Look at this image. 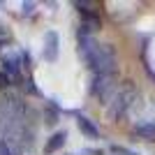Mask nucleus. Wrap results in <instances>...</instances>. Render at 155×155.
<instances>
[{
    "mask_svg": "<svg viewBox=\"0 0 155 155\" xmlns=\"http://www.w3.org/2000/svg\"><path fill=\"white\" fill-rule=\"evenodd\" d=\"M65 139H67V132H56V134H51V137H49V141H46V146H44V153L53 155L56 150H60V148H63V143H65Z\"/></svg>",
    "mask_w": 155,
    "mask_h": 155,
    "instance_id": "obj_6",
    "label": "nucleus"
},
{
    "mask_svg": "<svg viewBox=\"0 0 155 155\" xmlns=\"http://www.w3.org/2000/svg\"><path fill=\"white\" fill-rule=\"evenodd\" d=\"M44 58L49 63H53L58 58V32H53V30H49L44 35Z\"/></svg>",
    "mask_w": 155,
    "mask_h": 155,
    "instance_id": "obj_5",
    "label": "nucleus"
},
{
    "mask_svg": "<svg viewBox=\"0 0 155 155\" xmlns=\"http://www.w3.org/2000/svg\"><path fill=\"white\" fill-rule=\"evenodd\" d=\"M79 16H81V23H79V32L81 35H95L100 28H102V21L93 9H79Z\"/></svg>",
    "mask_w": 155,
    "mask_h": 155,
    "instance_id": "obj_3",
    "label": "nucleus"
},
{
    "mask_svg": "<svg viewBox=\"0 0 155 155\" xmlns=\"http://www.w3.org/2000/svg\"><path fill=\"white\" fill-rule=\"evenodd\" d=\"M134 134L146 139V141H155V120H143L134 127Z\"/></svg>",
    "mask_w": 155,
    "mask_h": 155,
    "instance_id": "obj_7",
    "label": "nucleus"
},
{
    "mask_svg": "<svg viewBox=\"0 0 155 155\" xmlns=\"http://www.w3.org/2000/svg\"><path fill=\"white\" fill-rule=\"evenodd\" d=\"M58 116H60V111L58 109L53 111V104H46V123H49V125L58 123Z\"/></svg>",
    "mask_w": 155,
    "mask_h": 155,
    "instance_id": "obj_9",
    "label": "nucleus"
},
{
    "mask_svg": "<svg viewBox=\"0 0 155 155\" xmlns=\"http://www.w3.org/2000/svg\"><path fill=\"white\" fill-rule=\"evenodd\" d=\"M74 118H77V127L81 130V134L86 137V139H93V141H97L100 139V127H97L95 123H93L88 116H84V114H74Z\"/></svg>",
    "mask_w": 155,
    "mask_h": 155,
    "instance_id": "obj_4",
    "label": "nucleus"
},
{
    "mask_svg": "<svg viewBox=\"0 0 155 155\" xmlns=\"http://www.w3.org/2000/svg\"><path fill=\"white\" fill-rule=\"evenodd\" d=\"M116 93V77H93L91 84V95L102 100L104 104H109V100Z\"/></svg>",
    "mask_w": 155,
    "mask_h": 155,
    "instance_id": "obj_2",
    "label": "nucleus"
},
{
    "mask_svg": "<svg viewBox=\"0 0 155 155\" xmlns=\"http://www.w3.org/2000/svg\"><path fill=\"white\" fill-rule=\"evenodd\" d=\"M111 153H116V155H137L134 150H130V148H123V146H111Z\"/></svg>",
    "mask_w": 155,
    "mask_h": 155,
    "instance_id": "obj_10",
    "label": "nucleus"
},
{
    "mask_svg": "<svg viewBox=\"0 0 155 155\" xmlns=\"http://www.w3.org/2000/svg\"><path fill=\"white\" fill-rule=\"evenodd\" d=\"M139 100V91L134 88L132 81L123 84L120 88H116L114 97H111V104H109V116L111 120H120V118L127 116V111L134 107V102Z\"/></svg>",
    "mask_w": 155,
    "mask_h": 155,
    "instance_id": "obj_1",
    "label": "nucleus"
},
{
    "mask_svg": "<svg viewBox=\"0 0 155 155\" xmlns=\"http://www.w3.org/2000/svg\"><path fill=\"white\" fill-rule=\"evenodd\" d=\"M12 86H16V81H14L9 74H5V72L0 70V91H7V88H12Z\"/></svg>",
    "mask_w": 155,
    "mask_h": 155,
    "instance_id": "obj_8",
    "label": "nucleus"
}]
</instances>
